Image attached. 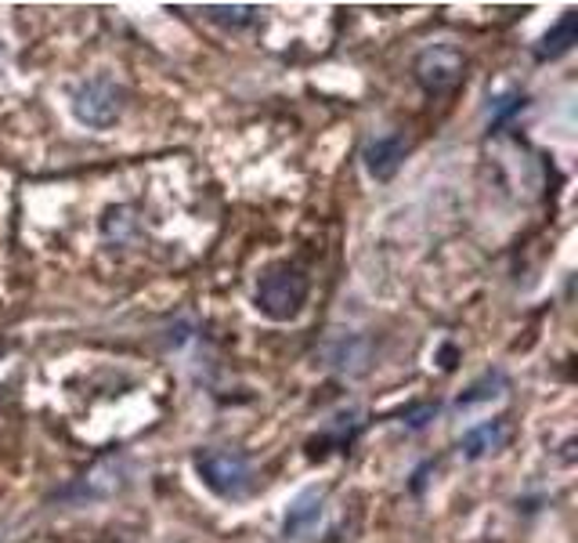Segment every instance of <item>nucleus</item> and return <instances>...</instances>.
<instances>
[{
    "instance_id": "f03ea898",
    "label": "nucleus",
    "mask_w": 578,
    "mask_h": 543,
    "mask_svg": "<svg viewBox=\"0 0 578 543\" xmlns=\"http://www.w3.org/2000/svg\"><path fill=\"white\" fill-rule=\"evenodd\" d=\"M196 471L210 493L221 500H246L254 493V464L239 450H206L196 457Z\"/></svg>"
},
{
    "instance_id": "f257e3e1",
    "label": "nucleus",
    "mask_w": 578,
    "mask_h": 543,
    "mask_svg": "<svg viewBox=\"0 0 578 543\" xmlns=\"http://www.w3.org/2000/svg\"><path fill=\"white\" fill-rule=\"evenodd\" d=\"M305 301H308V276L297 265H275L260 276L257 308L265 311L268 319L275 322L297 319Z\"/></svg>"
},
{
    "instance_id": "9b49d317",
    "label": "nucleus",
    "mask_w": 578,
    "mask_h": 543,
    "mask_svg": "<svg viewBox=\"0 0 578 543\" xmlns=\"http://www.w3.org/2000/svg\"><path fill=\"white\" fill-rule=\"evenodd\" d=\"M203 16L217 22V25H231V30H242L257 19V8L254 4H206Z\"/></svg>"
},
{
    "instance_id": "0eeeda50",
    "label": "nucleus",
    "mask_w": 578,
    "mask_h": 543,
    "mask_svg": "<svg viewBox=\"0 0 578 543\" xmlns=\"http://www.w3.org/2000/svg\"><path fill=\"white\" fill-rule=\"evenodd\" d=\"M506 439H510V428H506V420H488V424H481V428L463 434L460 450H463L466 460H481L485 453L503 450Z\"/></svg>"
},
{
    "instance_id": "6e6552de",
    "label": "nucleus",
    "mask_w": 578,
    "mask_h": 543,
    "mask_svg": "<svg viewBox=\"0 0 578 543\" xmlns=\"http://www.w3.org/2000/svg\"><path fill=\"white\" fill-rule=\"evenodd\" d=\"M578 40V16L575 11H568L554 30H549L543 40H539V48H535V59L546 62V59H560L564 51H571V44Z\"/></svg>"
},
{
    "instance_id": "39448f33",
    "label": "nucleus",
    "mask_w": 578,
    "mask_h": 543,
    "mask_svg": "<svg viewBox=\"0 0 578 543\" xmlns=\"http://www.w3.org/2000/svg\"><path fill=\"white\" fill-rule=\"evenodd\" d=\"M322 489H305L293 504H289L286 519H282V536L286 540H305L311 536L322 522Z\"/></svg>"
},
{
    "instance_id": "7ed1b4c3",
    "label": "nucleus",
    "mask_w": 578,
    "mask_h": 543,
    "mask_svg": "<svg viewBox=\"0 0 578 543\" xmlns=\"http://www.w3.org/2000/svg\"><path fill=\"white\" fill-rule=\"evenodd\" d=\"M73 113L80 124L87 127H109L116 124L123 113V91L109 76H94L87 84H80L73 94Z\"/></svg>"
},
{
    "instance_id": "9d476101",
    "label": "nucleus",
    "mask_w": 578,
    "mask_h": 543,
    "mask_svg": "<svg viewBox=\"0 0 578 543\" xmlns=\"http://www.w3.org/2000/svg\"><path fill=\"white\" fill-rule=\"evenodd\" d=\"M365 362H369V341H362V337H351V341H343L333 351V366L348 377L365 373Z\"/></svg>"
},
{
    "instance_id": "4468645a",
    "label": "nucleus",
    "mask_w": 578,
    "mask_h": 543,
    "mask_svg": "<svg viewBox=\"0 0 578 543\" xmlns=\"http://www.w3.org/2000/svg\"><path fill=\"white\" fill-rule=\"evenodd\" d=\"M0 62H4V40H0Z\"/></svg>"
},
{
    "instance_id": "ddd939ff",
    "label": "nucleus",
    "mask_w": 578,
    "mask_h": 543,
    "mask_svg": "<svg viewBox=\"0 0 578 543\" xmlns=\"http://www.w3.org/2000/svg\"><path fill=\"white\" fill-rule=\"evenodd\" d=\"M434 417H437V406H426V402H423V406H409V410L402 413L405 424H409V428H416V431L431 424Z\"/></svg>"
},
{
    "instance_id": "20e7f679",
    "label": "nucleus",
    "mask_w": 578,
    "mask_h": 543,
    "mask_svg": "<svg viewBox=\"0 0 578 543\" xmlns=\"http://www.w3.org/2000/svg\"><path fill=\"white\" fill-rule=\"evenodd\" d=\"M463 65L466 62H463V51L460 48L434 44V48L420 51V59H416V80L431 94H445V91H452V88L460 84Z\"/></svg>"
},
{
    "instance_id": "1a4fd4ad",
    "label": "nucleus",
    "mask_w": 578,
    "mask_h": 543,
    "mask_svg": "<svg viewBox=\"0 0 578 543\" xmlns=\"http://www.w3.org/2000/svg\"><path fill=\"white\" fill-rule=\"evenodd\" d=\"M503 391H506V377L499 370L485 373L477 385H471V391H463L460 402H456V410H474V406L488 402V399H503Z\"/></svg>"
},
{
    "instance_id": "423d86ee",
    "label": "nucleus",
    "mask_w": 578,
    "mask_h": 543,
    "mask_svg": "<svg viewBox=\"0 0 578 543\" xmlns=\"http://www.w3.org/2000/svg\"><path fill=\"white\" fill-rule=\"evenodd\" d=\"M365 171H369V178H376V182H391L398 167H402V160H405V139L402 134H383V139H373L365 145Z\"/></svg>"
},
{
    "instance_id": "f8f14e48",
    "label": "nucleus",
    "mask_w": 578,
    "mask_h": 543,
    "mask_svg": "<svg viewBox=\"0 0 578 543\" xmlns=\"http://www.w3.org/2000/svg\"><path fill=\"white\" fill-rule=\"evenodd\" d=\"M517 109H525V94H517V91H510V94H499V99H495L492 105H488V120H492V127H499L506 116H514Z\"/></svg>"
}]
</instances>
